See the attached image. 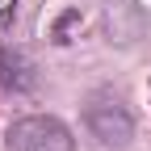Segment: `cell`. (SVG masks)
Here are the masks:
<instances>
[{
	"label": "cell",
	"mask_w": 151,
	"mask_h": 151,
	"mask_svg": "<svg viewBox=\"0 0 151 151\" xmlns=\"http://www.w3.org/2000/svg\"><path fill=\"white\" fill-rule=\"evenodd\" d=\"M84 126L101 147H126L130 134H134V118H130L126 101L109 88H97L84 101Z\"/></svg>",
	"instance_id": "cell-1"
},
{
	"label": "cell",
	"mask_w": 151,
	"mask_h": 151,
	"mask_svg": "<svg viewBox=\"0 0 151 151\" xmlns=\"http://www.w3.org/2000/svg\"><path fill=\"white\" fill-rule=\"evenodd\" d=\"M4 147L9 151H71L76 139L55 113H29L4 130Z\"/></svg>",
	"instance_id": "cell-2"
},
{
	"label": "cell",
	"mask_w": 151,
	"mask_h": 151,
	"mask_svg": "<svg viewBox=\"0 0 151 151\" xmlns=\"http://www.w3.org/2000/svg\"><path fill=\"white\" fill-rule=\"evenodd\" d=\"M34 84H38V71H34V63H29V55L4 46V50H0V92L21 97V92H29Z\"/></svg>",
	"instance_id": "cell-3"
},
{
	"label": "cell",
	"mask_w": 151,
	"mask_h": 151,
	"mask_svg": "<svg viewBox=\"0 0 151 151\" xmlns=\"http://www.w3.org/2000/svg\"><path fill=\"white\" fill-rule=\"evenodd\" d=\"M80 25V9H67V13H59V21H55V29H50V38L59 46H67L71 42V29Z\"/></svg>",
	"instance_id": "cell-4"
},
{
	"label": "cell",
	"mask_w": 151,
	"mask_h": 151,
	"mask_svg": "<svg viewBox=\"0 0 151 151\" xmlns=\"http://www.w3.org/2000/svg\"><path fill=\"white\" fill-rule=\"evenodd\" d=\"M13 13H17V0H0V29L13 21Z\"/></svg>",
	"instance_id": "cell-5"
}]
</instances>
